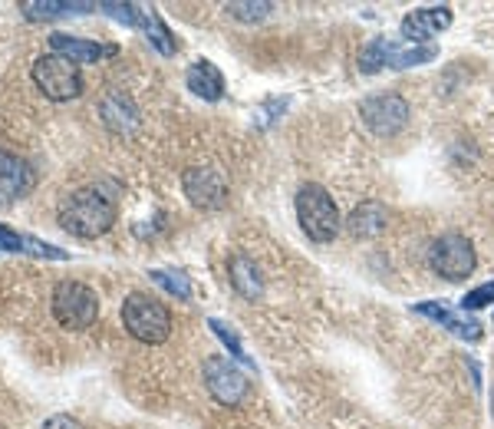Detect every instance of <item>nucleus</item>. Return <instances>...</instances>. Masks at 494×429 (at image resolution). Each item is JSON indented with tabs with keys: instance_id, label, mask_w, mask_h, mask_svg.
Here are the masks:
<instances>
[{
	"instance_id": "nucleus-15",
	"label": "nucleus",
	"mask_w": 494,
	"mask_h": 429,
	"mask_svg": "<svg viewBox=\"0 0 494 429\" xmlns=\"http://www.w3.org/2000/svg\"><path fill=\"white\" fill-rule=\"evenodd\" d=\"M0 251H30V254H36V258H56V261L70 258L63 248H54V244H46V242H36V238H30V234H20V232H14V228H7V224H0Z\"/></svg>"
},
{
	"instance_id": "nucleus-16",
	"label": "nucleus",
	"mask_w": 494,
	"mask_h": 429,
	"mask_svg": "<svg viewBox=\"0 0 494 429\" xmlns=\"http://www.w3.org/2000/svg\"><path fill=\"white\" fill-rule=\"evenodd\" d=\"M412 311L422 314V317H432L435 324H445V327H449L451 334H459L461 340H481V324L461 321V317H455L449 307H441V304H415Z\"/></svg>"
},
{
	"instance_id": "nucleus-25",
	"label": "nucleus",
	"mask_w": 494,
	"mask_h": 429,
	"mask_svg": "<svg viewBox=\"0 0 494 429\" xmlns=\"http://www.w3.org/2000/svg\"><path fill=\"white\" fill-rule=\"evenodd\" d=\"M231 14V17L238 20H247V24H254V20H264L267 10H271V4H228L224 7Z\"/></svg>"
},
{
	"instance_id": "nucleus-11",
	"label": "nucleus",
	"mask_w": 494,
	"mask_h": 429,
	"mask_svg": "<svg viewBox=\"0 0 494 429\" xmlns=\"http://www.w3.org/2000/svg\"><path fill=\"white\" fill-rule=\"evenodd\" d=\"M451 27V10L449 7H419L402 20V36L409 44H425L435 34Z\"/></svg>"
},
{
	"instance_id": "nucleus-24",
	"label": "nucleus",
	"mask_w": 494,
	"mask_h": 429,
	"mask_svg": "<svg viewBox=\"0 0 494 429\" xmlns=\"http://www.w3.org/2000/svg\"><path fill=\"white\" fill-rule=\"evenodd\" d=\"M488 304H494V281L478 284L475 291H468V294L461 297V311H481V307Z\"/></svg>"
},
{
	"instance_id": "nucleus-27",
	"label": "nucleus",
	"mask_w": 494,
	"mask_h": 429,
	"mask_svg": "<svg viewBox=\"0 0 494 429\" xmlns=\"http://www.w3.org/2000/svg\"><path fill=\"white\" fill-rule=\"evenodd\" d=\"M491 403H494V396H491ZM491 413H494V406H491Z\"/></svg>"
},
{
	"instance_id": "nucleus-21",
	"label": "nucleus",
	"mask_w": 494,
	"mask_h": 429,
	"mask_svg": "<svg viewBox=\"0 0 494 429\" xmlns=\"http://www.w3.org/2000/svg\"><path fill=\"white\" fill-rule=\"evenodd\" d=\"M99 10H103L106 17H113V20H119V24H125V27H142V14H145V10H139L135 4H113V0L99 4Z\"/></svg>"
},
{
	"instance_id": "nucleus-14",
	"label": "nucleus",
	"mask_w": 494,
	"mask_h": 429,
	"mask_svg": "<svg viewBox=\"0 0 494 429\" xmlns=\"http://www.w3.org/2000/svg\"><path fill=\"white\" fill-rule=\"evenodd\" d=\"M99 4H86V0H27L20 4L24 17L30 20H50V17H66V14H86L96 10Z\"/></svg>"
},
{
	"instance_id": "nucleus-9",
	"label": "nucleus",
	"mask_w": 494,
	"mask_h": 429,
	"mask_svg": "<svg viewBox=\"0 0 494 429\" xmlns=\"http://www.w3.org/2000/svg\"><path fill=\"white\" fill-rule=\"evenodd\" d=\"M182 185H185V195L192 205L198 208H221L228 202V182L218 169H204V165H194L182 175Z\"/></svg>"
},
{
	"instance_id": "nucleus-2",
	"label": "nucleus",
	"mask_w": 494,
	"mask_h": 429,
	"mask_svg": "<svg viewBox=\"0 0 494 429\" xmlns=\"http://www.w3.org/2000/svg\"><path fill=\"white\" fill-rule=\"evenodd\" d=\"M297 222H301L310 242H333L336 232H340V208H336L327 188L317 185V182L301 185V192H297Z\"/></svg>"
},
{
	"instance_id": "nucleus-18",
	"label": "nucleus",
	"mask_w": 494,
	"mask_h": 429,
	"mask_svg": "<svg viewBox=\"0 0 494 429\" xmlns=\"http://www.w3.org/2000/svg\"><path fill=\"white\" fill-rule=\"evenodd\" d=\"M231 284H234V291L244 297H257L261 294V271H257L254 261H247V258H234L231 261Z\"/></svg>"
},
{
	"instance_id": "nucleus-7",
	"label": "nucleus",
	"mask_w": 494,
	"mask_h": 429,
	"mask_svg": "<svg viewBox=\"0 0 494 429\" xmlns=\"http://www.w3.org/2000/svg\"><path fill=\"white\" fill-rule=\"evenodd\" d=\"M204 386H208V394H212L221 406H238L247 396V390H251V380H247L244 370L234 367L228 357L214 354V357L204 360Z\"/></svg>"
},
{
	"instance_id": "nucleus-12",
	"label": "nucleus",
	"mask_w": 494,
	"mask_h": 429,
	"mask_svg": "<svg viewBox=\"0 0 494 429\" xmlns=\"http://www.w3.org/2000/svg\"><path fill=\"white\" fill-rule=\"evenodd\" d=\"M50 50L73 63H99L103 56L115 54V46L93 44V40H83V36H73V34H50Z\"/></svg>"
},
{
	"instance_id": "nucleus-6",
	"label": "nucleus",
	"mask_w": 494,
	"mask_h": 429,
	"mask_svg": "<svg viewBox=\"0 0 494 429\" xmlns=\"http://www.w3.org/2000/svg\"><path fill=\"white\" fill-rule=\"evenodd\" d=\"M429 268L445 281H465L475 271V248L465 234H441L429 248Z\"/></svg>"
},
{
	"instance_id": "nucleus-8",
	"label": "nucleus",
	"mask_w": 494,
	"mask_h": 429,
	"mask_svg": "<svg viewBox=\"0 0 494 429\" xmlns=\"http://www.w3.org/2000/svg\"><path fill=\"white\" fill-rule=\"evenodd\" d=\"M362 123L370 125L372 133L389 139L406 129L409 123V103L399 93H382V96H370L362 103Z\"/></svg>"
},
{
	"instance_id": "nucleus-4",
	"label": "nucleus",
	"mask_w": 494,
	"mask_h": 429,
	"mask_svg": "<svg viewBox=\"0 0 494 429\" xmlns=\"http://www.w3.org/2000/svg\"><path fill=\"white\" fill-rule=\"evenodd\" d=\"M54 317L60 327H66V331H86V327H93L99 317V297L93 287L80 284V281H60V284L54 287Z\"/></svg>"
},
{
	"instance_id": "nucleus-23",
	"label": "nucleus",
	"mask_w": 494,
	"mask_h": 429,
	"mask_svg": "<svg viewBox=\"0 0 494 429\" xmlns=\"http://www.w3.org/2000/svg\"><path fill=\"white\" fill-rule=\"evenodd\" d=\"M212 324V331L221 337V344L231 350V357L238 360V364H244V367H251V357L244 354V347H241V340H238V334L234 331H228V324H221V321H208Z\"/></svg>"
},
{
	"instance_id": "nucleus-10",
	"label": "nucleus",
	"mask_w": 494,
	"mask_h": 429,
	"mask_svg": "<svg viewBox=\"0 0 494 429\" xmlns=\"http://www.w3.org/2000/svg\"><path fill=\"white\" fill-rule=\"evenodd\" d=\"M30 188H34V172L27 169V162L7 153V149H0V205L17 202Z\"/></svg>"
},
{
	"instance_id": "nucleus-3",
	"label": "nucleus",
	"mask_w": 494,
	"mask_h": 429,
	"mask_svg": "<svg viewBox=\"0 0 494 429\" xmlns=\"http://www.w3.org/2000/svg\"><path fill=\"white\" fill-rule=\"evenodd\" d=\"M123 324L142 344H165L172 334V314L152 294H129L123 304Z\"/></svg>"
},
{
	"instance_id": "nucleus-19",
	"label": "nucleus",
	"mask_w": 494,
	"mask_h": 429,
	"mask_svg": "<svg viewBox=\"0 0 494 429\" xmlns=\"http://www.w3.org/2000/svg\"><path fill=\"white\" fill-rule=\"evenodd\" d=\"M142 30H145V40H149L159 54L165 56L175 54V40H172V34H168V27L162 24L159 14H142Z\"/></svg>"
},
{
	"instance_id": "nucleus-22",
	"label": "nucleus",
	"mask_w": 494,
	"mask_h": 429,
	"mask_svg": "<svg viewBox=\"0 0 494 429\" xmlns=\"http://www.w3.org/2000/svg\"><path fill=\"white\" fill-rule=\"evenodd\" d=\"M386 54H389V40H372L360 56V70L362 73H376L386 66Z\"/></svg>"
},
{
	"instance_id": "nucleus-5",
	"label": "nucleus",
	"mask_w": 494,
	"mask_h": 429,
	"mask_svg": "<svg viewBox=\"0 0 494 429\" xmlns=\"http://www.w3.org/2000/svg\"><path fill=\"white\" fill-rule=\"evenodd\" d=\"M30 76H34L36 90L44 93L46 99H54V103H66V99H76L83 93V80H80L76 63L60 54L40 56V60L34 63Z\"/></svg>"
},
{
	"instance_id": "nucleus-13",
	"label": "nucleus",
	"mask_w": 494,
	"mask_h": 429,
	"mask_svg": "<svg viewBox=\"0 0 494 429\" xmlns=\"http://www.w3.org/2000/svg\"><path fill=\"white\" fill-rule=\"evenodd\" d=\"M185 83H188V90H192L194 96L208 99V103H218V99L224 96V76H221V70L214 66L212 60L192 63V70H188Z\"/></svg>"
},
{
	"instance_id": "nucleus-17",
	"label": "nucleus",
	"mask_w": 494,
	"mask_h": 429,
	"mask_svg": "<svg viewBox=\"0 0 494 429\" xmlns=\"http://www.w3.org/2000/svg\"><path fill=\"white\" fill-rule=\"evenodd\" d=\"M389 222V212L380 205V202H362L356 205V212L350 214V232L356 238H372V234H380Z\"/></svg>"
},
{
	"instance_id": "nucleus-1",
	"label": "nucleus",
	"mask_w": 494,
	"mask_h": 429,
	"mask_svg": "<svg viewBox=\"0 0 494 429\" xmlns=\"http://www.w3.org/2000/svg\"><path fill=\"white\" fill-rule=\"evenodd\" d=\"M115 222V202L99 188H80L60 202V224L76 238H99Z\"/></svg>"
},
{
	"instance_id": "nucleus-26",
	"label": "nucleus",
	"mask_w": 494,
	"mask_h": 429,
	"mask_svg": "<svg viewBox=\"0 0 494 429\" xmlns=\"http://www.w3.org/2000/svg\"><path fill=\"white\" fill-rule=\"evenodd\" d=\"M44 429H83V426L76 420H73V416L60 413V416H50V420L44 423Z\"/></svg>"
},
{
	"instance_id": "nucleus-20",
	"label": "nucleus",
	"mask_w": 494,
	"mask_h": 429,
	"mask_svg": "<svg viewBox=\"0 0 494 429\" xmlns=\"http://www.w3.org/2000/svg\"><path fill=\"white\" fill-rule=\"evenodd\" d=\"M152 281L162 284L168 294H175L178 301H188L192 297V281L185 274H175V271H152Z\"/></svg>"
}]
</instances>
